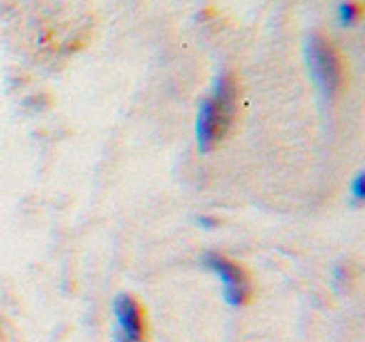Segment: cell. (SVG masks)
I'll use <instances>...</instances> for the list:
<instances>
[{
  "label": "cell",
  "mask_w": 365,
  "mask_h": 342,
  "mask_svg": "<svg viewBox=\"0 0 365 342\" xmlns=\"http://www.w3.org/2000/svg\"><path fill=\"white\" fill-rule=\"evenodd\" d=\"M235 80L231 73H222L215 80L212 94L201 100L197 114V144L201 153H210L215 144L228 133L235 114Z\"/></svg>",
  "instance_id": "obj_1"
},
{
  "label": "cell",
  "mask_w": 365,
  "mask_h": 342,
  "mask_svg": "<svg viewBox=\"0 0 365 342\" xmlns=\"http://www.w3.org/2000/svg\"><path fill=\"white\" fill-rule=\"evenodd\" d=\"M306 62L322 96L334 98L345 80V66H342V57L336 46L322 34H311V39L306 41Z\"/></svg>",
  "instance_id": "obj_2"
},
{
  "label": "cell",
  "mask_w": 365,
  "mask_h": 342,
  "mask_svg": "<svg viewBox=\"0 0 365 342\" xmlns=\"http://www.w3.org/2000/svg\"><path fill=\"white\" fill-rule=\"evenodd\" d=\"M203 267H208L210 271H215L220 276L222 285H224V299L228 306H245L249 301V279L242 267H237L235 262H231L222 254H205L201 258Z\"/></svg>",
  "instance_id": "obj_3"
},
{
  "label": "cell",
  "mask_w": 365,
  "mask_h": 342,
  "mask_svg": "<svg viewBox=\"0 0 365 342\" xmlns=\"http://www.w3.org/2000/svg\"><path fill=\"white\" fill-rule=\"evenodd\" d=\"M112 308H114V317H117V324H119L117 331H121V333L130 338H144V331H146L144 313L135 296L119 294L117 299H114Z\"/></svg>",
  "instance_id": "obj_4"
},
{
  "label": "cell",
  "mask_w": 365,
  "mask_h": 342,
  "mask_svg": "<svg viewBox=\"0 0 365 342\" xmlns=\"http://www.w3.org/2000/svg\"><path fill=\"white\" fill-rule=\"evenodd\" d=\"M361 5L359 3H342L340 7H338V19H340V23L345 28H349V26H354L359 19H361Z\"/></svg>",
  "instance_id": "obj_5"
},
{
  "label": "cell",
  "mask_w": 365,
  "mask_h": 342,
  "mask_svg": "<svg viewBox=\"0 0 365 342\" xmlns=\"http://www.w3.org/2000/svg\"><path fill=\"white\" fill-rule=\"evenodd\" d=\"M351 197L356 203H361L365 199V176L359 174L356 178H354V185H351Z\"/></svg>",
  "instance_id": "obj_6"
},
{
  "label": "cell",
  "mask_w": 365,
  "mask_h": 342,
  "mask_svg": "<svg viewBox=\"0 0 365 342\" xmlns=\"http://www.w3.org/2000/svg\"><path fill=\"white\" fill-rule=\"evenodd\" d=\"M114 342H144V338H130V336H125L121 333V331H114Z\"/></svg>",
  "instance_id": "obj_7"
},
{
  "label": "cell",
  "mask_w": 365,
  "mask_h": 342,
  "mask_svg": "<svg viewBox=\"0 0 365 342\" xmlns=\"http://www.w3.org/2000/svg\"><path fill=\"white\" fill-rule=\"evenodd\" d=\"M203 228H215L217 226V222L212 219V217H199V219H197Z\"/></svg>",
  "instance_id": "obj_8"
}]
</instances>
